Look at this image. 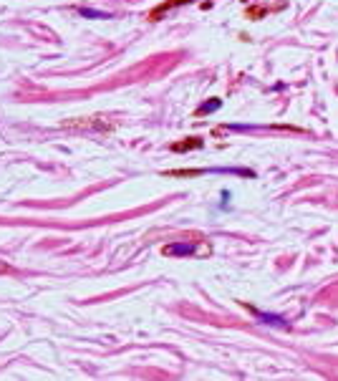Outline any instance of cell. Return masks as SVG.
<instances>
[{"label": "cell", "instance_id": "cell-1", "mask_svg": "<svg viewBox=\"0 0 338 381\" xmlns=\"http://www.w3.org/2000/svg\"><path fill=\"white\" fill-rule=\"evenodd\" d=\"M192 3H194V0H167V3L157 5L152 13H149V20H159L167 10H174V8H179V5H192Z\"/></svg>", "mask_w": 338, "mask_h": 381}, {"label": "cell", "instance_id": "cell-2", "mask_svg": "<svg viewBox=\"0 0 338 381\" xmlns=\"http://www.w3.org/2000/svg\"><path fill=\"white\" fill-rule=\"evenodd\" d=\"M194 250H197V245H192V243H177V245H164V248H161L164 255H192Z\"/></svg>", "mask_w": 338, "mask_h": 381}, {"label": "cell", "instance_id": "cell-3", "mask_svg": "<svg viewBox=\"0 0 338 381\" xmlns=\"http://www.w3.org/2000/svg\"><path fill=\"white\" fill-rule=\"evenodd\" d=\"M202 147H205V142L199 136H190V139H182V142L172 144L169 149L172 151H190V149H202Z\"/></svg>", "mask_w": 338, "mask_h": 381}, {"label": "cell", "instance_id": "cell-4", "mask_svg": "<svg viewBox=\"0 0 338 381\" xmlns=\"http://www.w3.org/2000/svg\"><path fill=\"white\" fill-rule=\"evenodd\" d=\"M247 311L255 315V318L260 321V323H270V326H285V321H283V315H270V313H262V311H258V308H253V306H247Z\"/></svg>", "mask_w": 338, "mask_h": 381}, {"label": "cell", "instance_id": "cell-5", "mask_svg": "<svg viewBox=\"0 0 338 381\" xmlns=\"http://www.w3.org/2000/svg\"><path fill=\"white\" fill-rule=\"evenodd\" d=\"M79 13L83 18H101V20H109L111 13H104V10H94V8H79Z\"/></svg>", "mask_w": 338, "mask_h": 381}, {"label": "cell", "instance_id": "cell-6", "mask_svg": "<svg viewBox=\"0 0 338 381\" xmlns=\"http://www.w3.org/2000/svg\"><path fill=\"white\" fill-rule=\"evenodd\" d=\"M220 106H222V101H220V99H209L207 104H202V106L197 109V116H202V114H209V111H217Z\"/></svg>", "mask_w": 338, "mask_h": 381}, {"label": "cell", "instance_id": "cell-7", "mask_svg": "<svg viewBox=\"0 0 338 381\" xmlns=\"http://www.w3.org/2000/svg\"><path fill=\"white\" fill-rule=\"evenodd\" d=\"M265 13H268L265 8H253V10H247V16L250 18H260V16H265Z\"/></svg>", "mask_w": 338, "mask_h": 381}, {"label": "cell", "instance_id": "cell-8", "mask_svg": "<svg viewBox=\"0 0 338 381\" xmlns=\"http://www.w3.org/2000/svg\"><path fill=\"white\" fill-rule=\"evenodd\" d=\"M5 270H10V268H8V265H0V273H5Z\"/></svg>", "mask_w": 338, "mask_h": 381}]
</instances>
